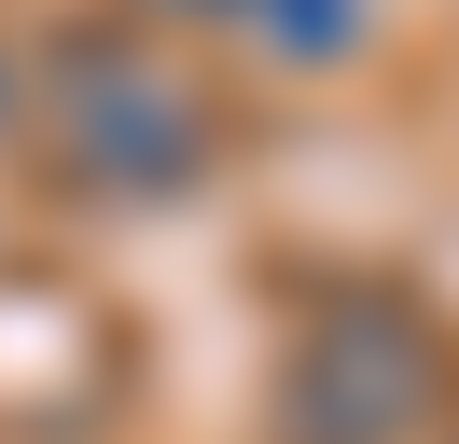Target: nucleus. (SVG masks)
I'll return each mask as SVG.
<instances>
[{"instance_id": "f257e3e1", "label": "nucleus", "mask_w": 459, "mask_h": 444, "mask_svg": "<svg viewBox=\"0 0 459 444\" xmlns=\"http://www.w3.org/2000/svg\"><path fill=\"white\" fill-rule=\"evenodd\" d=\"M418 375H431V361L403 347L390 320H334V333L307 347V416H320V403H348V444H376L403 403H418Z\"/></svg>"}]
</instances>
